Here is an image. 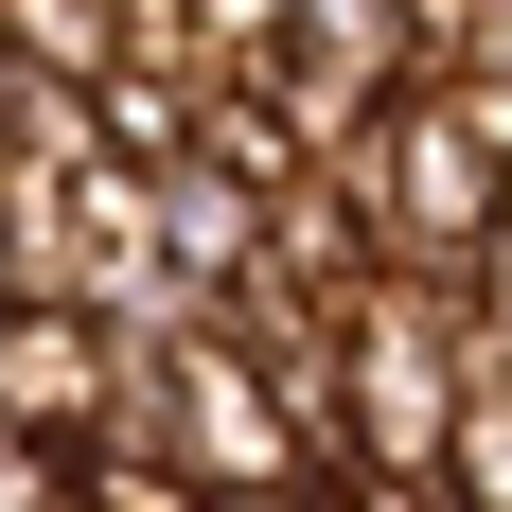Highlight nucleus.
Listing matches in <instances>:
<instances>
[{"label":"nucleus","mask_w":512,"mask_h":512,"mask_svg":"<svg viewBox=\"0 0 512 512\" xmlns=\"http://www.w3.org/2000/svg\"><path fill=\"white\" fill-rule=\"evenodd\" d=\"M336 177H354V212H371V265L495 283V248H512V142H495V106H477L460 71H407V89L336 142Z\"/></svg>","instance_id":"1"},{"label":"nucleus","mask_w":512,"mask_h":512,"mask_svg":"<svg viewBox=\"0 0 512 512\" xmlns=\"http://www.w3.org/2000/svg\"><path fill=\"white\" fill-rule=\"evenodd\" d=\"M159 460L195 477V495H248V477H318L301 407H283V371L248 354V318H230V301L159 336Z\"/></svg>","instance_id":"2"},{"label":"nucleus","mask_w":512,"mask_h":512,"mask_svg":"<svg viewBox=\"0 0 512 512\" xmlns=\"http://www.w3.org/2000/svg\"><path fill=\"white\" fill-rule=\"evenodd\" d=\"M0 53L36 89H106L124 71V0H0Z\"/></svg>","instance_id":"3"},{"label":"nucleus","mask_w":512,"mask_h":512,"mask_svg":"<svg viewBox=\"0 0 512 512\" xmlns=\"http://www.w3.org/2000/svg\"><path fill=\"white\" fill-rule=\"evenodd\" d=\"M442 495H460V512H512V371H477L460 442H442Z\"/></svg>","instance_id":"4"},{"label":"nucleus","mask_w":512,"mask_h":512,"mask_svg":"<svg viewBox=\"0 0 512 512\" xmlns=\"http://www.w3.org/2000/svg\"><path fill=\"white\" fill-rule=\"evenodd\" d=\"M71 512H195V477L159 460V442H89L71 460Z\"/></svg>","instance_id":"5"},{"label":"nucleus","mask_w":512,"mask_h":512,"mask_svg":"<svg viewBox=\"0 0 512 512\" xmlns=\"http://www.w3.org/2000/svg\"><path fill=\"white\" fill-rule=\"evenodd\" d=\"M71 460H89V442H36V424H0V512H71Z\"/></svg>","instance_id":"6"},{"label":"nucleus","mask_w":512,"mask_h":512,"mask_svg":"<svg viewBox=\"0 0 512 512\" xmlns=\"http://www.w3.org/2000/svg\"><path fill=\"white\" fill-rule=\"evenodd\" d=\"M177 18H195L212 71H265V53H283V0H177Z\"/></svg>","instance_id":"7"},{"label":"nucleus","mask_w":512,"mask_h":512,"mask_svg":"<svg viewBox=\"0 0 512 512\" xmlns=\"http://www.w3.org/2000/svg\"><path fill=\"white\" fill-rule=\"evenodd\" d=\"M318 512H460V495H442V477H389V460H336Z\"/></svg>","instance_id":"8"},{"label":"nucleus","mask_w":512,"mask_h":512,"mask_svg":"<svg viewBox=\"0 0 512 512\" xmlns=\"http://www.w3.org/2000/svg\"><path fill=\"white\" fill-rule=\"evenodd\" d=\"M512 0H407V36H424V71H477V36H495Z\"/></svg>","instance_id":"9"},{"label":"nucleus","mask_w":512,"mask_h":512,"mask_svg":"<svg viewBox=\"0 0 512 512\" xmlns=\"http://www.w3.org/2000/svg\"><path fill=\"white\" fill-rule=\"evenodd\" d=\"M195 512H318V477H248V495H195Z\"/></svg>","instance_id":"10"},{"label":"nucleus","mask_w":512,"mask_h":512,"mask_svg":"<svg viewBox=\"0 0 512 512\" xmlns=\"http://www.w3.org/2000/svg\"><path fill=\"white\" fill-rule=\"evenodd\" d=\"M0 336H18V283H0Z\"/></svg>","instance_id":"11"}]
</instances>
